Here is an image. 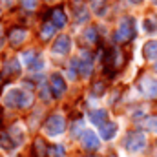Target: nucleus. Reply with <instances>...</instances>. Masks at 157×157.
<instances>
[{"instance_id": "5", "label": "nucleus", "mask_w": 157, "mask_h": 157, "mask_svg": "<svg viewBox=\"0 0 157 157\" xmlns=\"http://www.w3.org/2000/svg\"><path fill=\"white\" fill-rule=\"evenodd\" d=\"M49 90H51V95L57 99H60L66 93V80L62 78L60 73H53L49 77Z\"/></svg>"}, {"instance_id": "10", "label": "nucleus", "mask_w": 157, "mask_h": 157, "mask_svg": "<svg viewBox=\"0 0 157 157\" xmlns=\"http://www.w3.org/2000/svg\"><path fill=\"white\" fill-rule=\"evenodd\" d=\"M70 49H71V40L68 35H60L53 42V53H57V55H68Z\"/></svg>"}, {"instance_id": "1", "label": "nucleus", "mask_w": 157, "mask_h": 157, "mask_svg": "<svg viewBox=\"0 0 157 157\" xmlns=\"http://www.w3.org/2000/svg\"><path fill=\"white\" fill-rule=\"evenodd\" d=\"M4 104L7 108H31L33 104V95L24 91V90H18V88H13L6 93L4 97Z\"/></svg>"}, {"instance_id": "32", "label": "nucleus", "mask_w": 157, "mask_h": 157, "mask_svg": "<svg viewBox=\"0 0 157 157\" xmlns=\"http://www.w3.org/2000/svg\"><path fill=\"white\" fill-rule=\"evenodd\" d=\"M2 84H4V77L0 75V88H2Z\"/></svg>"}, {"instance_id": "25", "label": "nucleus", "mask_w": 157, "mask_h": 157, "mask_svg": "<svg viewBox=\"0 0 157 157\" xmlns=\"http://www.w3.org/2000/svg\"><path fill=\"white\" fill-rule=\"evenodd\" d=\"M49 157H64V146L62 144H55L49 148Z\"/></svg>"}, {"instance_id": "37", "label": "nucleus", "mask_w": 157, "mask_h": 157, "mask_svg": "<svg viewBox=\"0 0 157 157\" xmlns=\"http://www.w3.org/2000/svg\"><path fill=\"white\" fill-rule=\"evenodd\" d=\"M88 157H95V155H88Z\"/></svg>"}, {"instance_id": "20", "label": "nucleus", "mask_w": 157, "mask_h": 157, "mask_svg": "<svg viewBox=\"0 0 157 157\" xmlns=\"http://www.w3.org/2000/svg\"><path fill=\"white\" fill-rule=\"evenodd\" d=\"M55 26L51 24V22H46V24H42V29H40V39L42 40H49L53 37V33H55Z\"/></svg>"}, {"instance_id": "21", "label": "nucleus", "mask_w": 157, "mask_h": 157, "mask_svg": "<svg viewBox=\"0 0 157 157\" xmlns=\"http://www.w3.org/2000/svg\"><path fill=\"white\" fill-rule=\"evenodd\" d=\"M13 132H9V137H11V141H13V144L15 146H18L22 141H24V133H22V130L18 128V126H15V128H11Z\"/></svg>"}, {"instance_id": "12", "label": "nucleus", "mask_w": 157, "mask_h": 157, "mask_svg": "<svg viewBox=\"0 0 157 157\" xmlns=\"http://www.w3.org/2000/svg\"><path fill=\"white\" fill-rule=\"evenodd\" d=\"M24 60H26V64H28V68L31 71H37V70H40L44 66V60L39 57L37 51H26L24 53Z\"/></svg>"}, {"instance_id": "19", "label": "nucleus", "mask_w": 157, "mask_h": 157, "mask_svg": "<svg viewBox=\"0 0 157 157\" xmlns=\"http://www.w3.org/2000/svg\"><path fill=\"white\" fill-rule=\"evenodd\" d=\"M88 4H90V7L93 9L95 15H104L108 0H88Z\"/></svg>"}, {"instance_id": "23", "label": "nucleus", "mask_w": 157, "mask_h": 157, "mask_svg": "<svg viewBox=\"0 0 157 157\" xmlns=\"http://www.w3.org/2000/svg\"><path fill=\"white\" fill-rule=\"evenodd\" d=\"M84 39L88 40L90 44H95V42H97V39H99L97 29H95V28H86V31H84Z\"/></svg>"}, {"instance_id": "35", "label": "nucleus", "mask_w": 157, "mask_h": 157, "mask_svg": "<svg viewBox=\"0 0 157 157\" xmlns=\"http://www.w3.org/2000/svg\"><path fill=\"white\" fill-rule=\"evenodd\" d=\"M0 48H2V37H0Z\"/></svg>"}, {"instance_id": "34", "label": "nucleus", "mask_w": 157, "mask_h": 157, "mask_svg": "<svg viewBox=\"0 0 157 157\" xmlns=\"http://www.w3.org/2000/svg\"><path fill=\"white\" fill-rule=\"evenodd\" d=\"M0 124H2V113H0Z\"/></svg>"}, {"instance_id": "33", "label": "nucleus", "mask_w": 157, "mask_h": 157, "mask_svg": "<svg viewBox=\"0 0 157 157\" xmlns=\"http://www.w3.org/2000/svg\"><path fill=\"white\" fill-rule=\"evenodd\" d=\"M154 70H155V71H157V60H155V64H154Z\"/></svg>"}, {"instance_id": "31", "label": "nucleus", "mask_w": 157, "mask_h": 157, "mask_svg": "<svg viewBox=\"0 0 157 157\" xmlns=\"http://www.w3.org/2000/svg\"><path fill=\"white\" fill-rule=\"evenodd\" d=\"M130 2H132V4H141L143 0H130Z\"/></svg>"}, {"instance_id": "36", "label": "nucleus", "mask_w": 157, "mask_h": 157, "mask_svg": "<svg viewBox=\"0 0 157 157\" xmlns=\"http://www.w3.org/2000/svg\"><path fill=\"white\" fill-rule=\"evenodd\" d=\"M152 2H154V4H155V6H157V0H152Z\"/></svg>"}, {"instance_id": "24", "label": "nucleus", "mask_w": 157, "mask_h": 157, "mask_svg": "<svg viewBox=\"0 0 157 157\" xmlns=\"http://www.w3.org/2000/svg\"><path fill=\"white\" fill-rule=\"evenodd\" d=\"M104 91H106V86H104V82H101V80H99V82H95V84L91 86V93H93L95 97H101Z\"/></svg>"}, {"instance_id": "4", "label": "nucleus", "mask_w": 157, "mask_h": 157, "mask_svg": "<svg viewBox=\"0 0 157 157\" xmlns=\"http://www.w3.org/2000/svg\"><path fill=\"white\" fill-rule=\"evenodd\" d=\"M124 148L128 152H132V154L143 152L146 148V135L143 132H139V130L126 133V137H124Z\"/></svg>"}, {"instance_id": "15", "label": "nucleus", "mask_w": 157, "mask_h": 157, "mask_svg": "<svg viewBox=\"0 0 157 157\" xmlns=\"http://www.w3.org/2000/svg\"><path fill=\"white\" fill-rule=\"evenodd\" d=\"M66 22H68V18H66L64 11H62L60 7L51 11V24H53L57 29H59V28H64V26H66Z\"/></svg>"}, {"instance_id": "11", "label": "nucleus", "mask_w": 157, "mask_h": 157, "mask_svg": "<svg viewBox=\"0 0 157 157\" xmlns=\"http://www.w3.org/2000/svg\"><path fill=\"white\" fill-rule=\"evenodd\" d=\"M139 88L146 97H157V78H152V77L141 78Z\"/></svg>"}, {"instance_id": "29", "label": "nucleus", "mask_w": 157, "mask_h": 157, "mask_svg": "<svg viewBox=\"0 0 157 157\" xmlns=\"http://www.w3.org/2000/svg\"><path fill=\"white\" fill-rule=\"evenodd\" d=\"M20 2H22V7L28 11H33L37 7V0H20Z\"/></svg>"}, {"instance_id": "22", "label": "nucleus", "mask_w": 157, "mask_h": 157, "mask_svg": "<svg viewBox=\"0 0 157 157\" xmlns=\"http://www.w3.org/2000/svg\"><path fill=\"white\" fill-rule=\"evenodd\" d=\"M0 146H2V148H6V150H11V148H15V144H13V141H11L9 133H6V132H0Z\"/></svg>"}, {"instance_id": "9", "label": "nucleus", "mask_w": 157, "mask_h": 157, "mask_svg": "<svg viewBox=\"0 0 157 157\" xmlns=\"http://www.w3.org/2000/svg\"><path fill=\"white\" fill-rule=\"evenodd\" d=\"M26 37H28V31H26L24 28H18V26H17V28H11L9 33H7V39H9V42H11L13 48L22 46L24 40H26Z\"/></svg>"}, {"instance_id": "6", "label": "nucleus", "mask_w": 157, "mask_h": 157, "mask_svg": "<svg viewBox=\"0 0 157 157\" xmlns=\"http://www.w3.org/2000/svg\"><path fill=\"white\" fill-rule=\"evenodd\" d=\"M0 75L4 77V80H9V78L18 77V75H20V62H18L17 59H9V60H6L4 66H2Z\"/></svg>"}, {"instance_id": "30", "label": "nucleus", "mask_w": 157, "mask_h": 157, "mask_svg": "<svg viewBox=\"0 0 157 157\" xmlns=\"http://www.w3.org/2000/svg\"><path fill=\"white\" fill-rule=\"evenodd\" d=\"M2 2H4V4H6V6H9V4H11V2H13V0H2Z\"/></svg>"}, {"instance_id": "14", "label": "nucleus", "mask_w": 157, "mask_h": 157, "mask_svg": "<svg viewBox=\"0 0 157 157\" xmlns=\"http://www.w3.org/2000/svg\"><path fill=\"white\" fill-rule=\"evenodd\" d=\"M99 128H101V137L104 141H110V139H113L117 135V124L115 122H104Z\"/></svg>"}, {"instance_id": "2", "label": "nucleus", "mask_w": 157, "mask_h": 157, "mask_svg": "<svg viewBox=\"0 0 157 157\" xmlns=\"http://www.w3.org/2000/svg\"><path fill=\"white\" fill-rule=\"evenodd\" d=\"M135 37V20L132 17H122L119 22L113 39L115 42H128Z\"/></svg>"}, {"instance_id": "3", "label": "nucleus", "mask_w": 157, "mask_h": 157, "mask_svg": "<svg viewBox=\"0 0 157 157\" xmlns=\"http://www.w3.org/2000/svg\"><path fill=\"white\" fill-rule=\"evenodd\" d=\"M44 132H46V135H49V137H57V135H60V133H64V130H66V119L62 113H51L49 117L46 119V122H44Z\"/></svg>"}, {"instance_id": "8", "label": "nucleus", "mask_w": 157, "mask_h": 157, "mask_svg": "<svg viewBox=\"0 0 157 157\" xmlns=\"http://www.w3.org/2000/svg\"><path fill=\"white\" fill-rule=\"evenodd\" d=\"M71 11H73V18H75L77 24L88 22L90 13H88V7H86V4H84L82 0H73V2H71Z\"/></svg>"}, {"instance_id": "7", "label": "nucleus", "mask_w": 157, "mask_h": 157, "mask_svg": "<svg viewBox=\"0 0 157 157\" xmlns=\"http://www.w3.org/2000/svg\"><path fill=\"white\" fill-rule=\"evenodd\" d=\"M80 143H82V148L84 150H88V152H95L99 146H101V141H99V137L91 132V130H84V133L80 135Z\"/></svg>"}, {"instance_id": "16", "label": "nucleus", "mask_w": 157, "mask_h": 157, "mask_svg": "<svg viewBox=\"0 0 157 157\" xmlns=\"http://www.w3.org/2000/svg\"><path fill=\"white\" fill-rule=\"evenodd\" d=\"M143 55L148 60H157V40H148L143 48Z\"/></svg>"}, {"instance_id": "27", "label": "nucleus", "mask_w": 157, "mask_h": 157, "mask_svg": "<svg viewBox=\"0 0 157 157\" xmlns=\"http://www.w3.org/2000/svg\"><path fill=\"white\" fill-rule=\"evenodd\" d=\"M144 29H146L148 33H155L157 31V20L155 18H146V20H144Z\"/></svg>"}, {"instance_id": "17", "label": "nucleus", "mask_w": 157, "mask_h": 157, "mask_svg": "<svg viewBox=\"0 0 157 157\" xmlns=\"http://www.w3.org/2000/svg\"><path fill=\"white\" fill-rule=\"evenodd\" d=\"M91 70H93V64H91V57L90 55H86L82 60H78V73L82 77H90Z\"/></svg>"}, {"instance_id": "13", "label": "nucleus", "mask_w": 157, "mask_h": 157, "mask_svg": "<svg viewBox=\"0 0 157 157\" xmlns=\"http://www.w3.org/2000/svg\"><path fill=\"white\" fill-rule=\"evenodd\" d=\"M48 154H49V148L46 141L42 137H37L31 144V157H48Z\"/></svg>"}, {"instance_id": "26", "label": "nucleus", "mask_w": 157, "mask_h": 157, "mask_svg": "<svg viewBox=\"0 0 157 157\" xmlns=\"http://www.w3.org/2000/svg\"><path fill=\"white\" fill-rule=\"evenodd\" d=\"M84 126H82V122L80 121H77L75 124H71V137H78V135H82L84 133Z\"/></svg>"}, {"instance_id": "18", "label": "nucleus", "mask_w": 157, "mask_h": 157, "mask_svg": "<svg viewBox=\"0 0 157 157\" xmlns=\"http://www.w3.org/2000/svg\"><path fill=\"white\" fill-rule=\"evenodd\" d=\"M106 119H108L106 110H93V112H90V121L93 124H97V126H102L104 122H108Z\"/></svg>"}, {"instance_id": "28", "label": "nucleus", "mask_w": 157, "mask_h": 157, "mask_svg": "<svg viewBox=\"0 0 157 157\" xmlns=\"http://www.w3.org/2000/svg\"><path fill=\"white\" fill-rule=\"evenodd\" d=\"M144 128L157 133V117H148L146 119V121H144Z\"/></svg>"}]
</instances>
